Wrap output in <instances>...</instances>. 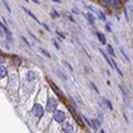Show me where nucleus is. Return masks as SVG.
<instances>
[{"instance_id": "1", "label": "nucleus", "mask_w": 133, "mask_h": 133, "mask_svg": "<svg viewBox=\"0 0 133 133\" xmlns=\"http://www.w3.org/2000/svg\"><path fill=\"white\" fill-rule=\"evenodd\" d=\"M57 100L56 99H53V97H49L48 100H47V105H45V109H47V111H48V112H55V111H56V109H57Z\"/></svg>"}, {"instance_id": "2", "label": "nucleus", "mask_w": 133, "mask_h": 133, "mask_svg": "<svg viewBox=\"0 0 133 133\" xmlns=\"http://www.w3.org/2000/svg\"><path fill=\"white\" fill-rule=\"evenodd\" d=\"M32 114L37 119H41L43 114H44V108L40 105V104H35L33 108H32Z\"/></svg>"}, {"instance_id": "3", "label": "nucleus", "mask_w": 133, "mask_h": 133, "mask_svg": "<svg viewBox=\"0 0 133 133\" xmlns=\"http://www.w3.org/2000/svg\"><path fill=\"white\" fill-rule=\"evenodd\" d=\"M65 117H67V116H65V113L63 112V111H57V109H56V111L53 112V120L56 121V122L63 124V122L65 121Z\"/></svg>"}, {"instance_id": "4", "label": "nucleus", "mask_w": 133, "mask_h": 133, "mask_svg": "<svg viewBox=\"0 0 133 133\" xmlns=\"http://www.w3.org/2000/svg\"><path fill=\"white\" fill-rule=\"evenodd\" d=\"M63 132H68V133H72V132H75V128L72 127L69 122H63Z\"/></svg>"}, {"instance_id": "5", "label": "nucleus", "mask_w": 133, "mask_h": 133, "mask_svg": "<svg viewBox=\"0 0 133 133\" xmlns=\"http://www.w3.org/2000/svg\"><path fill=\"white\" fill-rule=\"evenodd\" d=\"M69 111H71V113H72V116H73V119H75V121H76V122H79L80 125H83V122H81V120H80V116H79V114L76 113V111H75V108H72V107H71V108H69Z\"/></svg>"}, {"instance_id": "6", "label": "nucleus", "mask_w": 133, "mask_h": 133, "mask_svg": "<svg viewBox=\"0 0 133 133\" xmlns=\"http://www.w3.org/2000/svg\"><path fill=\"white\" fill-rule=\"evenodd\" d=\"M2 29L4 31V33H5V37L8 39L10 41H12V33H11V31H10L8 28H7V27L3 24V23H2Z\"/></svg>"}, {"instance_id": "7", "label": "nucleus", "mask_w": 133, "mask_h": 133, "mask_svg": "<svg viewBox=\"0 0 133 133\" xmlns=\"http://www.w3.org/2000/svg\"><path fill=\"white\" fill-rule=\"evenodd\" d=\"M36 80V73L33 71L27 72V81H35Z\"/></svg>"}, {"instance_id": "8", "label": "nucleus", "mask_w": 133, "mask_h": 133, "mask_svg": "<svg viewBox=\"0 0 133 133\" xmlns=\"http://www.w3.org/2000/svg\"><path fill=\"white\" fill-rule=\"evenodd\" d=\"M7 68L4 65H0V79H4V77H7Z\"/></svg>"}, {"instance_id": "9", "label": "nucleus", "mask_w": 133, "mask_h": 133, "mask_svg": "<svg viewBox=\"0 0 133 133\" xmlns=\"http://www.w3.org/2000/svg\"><path fill=\"white\" fill-rule=\"evenodd\" d=\"M49 84H51L52 89H53L55 92H56V93H57V95H59L60 97H63V93H61V91L59 89V87H57V85H55V84H53V81H49Z\"/></svg>"}, {"instance_id": "10", "label": "nucleus", "mask_w": 133, "mask_h": 133, "mask_svg": "<svg viewBox=\"0 0 133 133\" xmlns=\"http://www.w3.org/2000/svg\"><path fill=\"white\" fill-rule=\"evenodd\" d=\"M85 16H87V20L89 21V24H91V25H95V17H93V15H92V13H89V12H88L87 15H85Z\"/></svg>"}, {"instance_id": "11", "label": "nucleus", "mask_w": 133, "mask_h": 133, "mask_svg": "<svg viewBox=\"0 0 133 133\" xmlns=\"http://www.w3.org/2000/svg\"><path fill=\"white\" fill-rule=\"evenodd\" d=\"M96 35H97V39L100 40V43H101V44H105V43H107V39H105V36H104L103 33H101V32H97Z\"/></svg>"}, {"instance_id": "12", "label": "nucleus", "mask_w": 133, "mask_h": 133, "mask_svg": "<svg viewBox=\"0 0 133 133\" xmlns=\"http://www.w3.org/2000/svg\"><path fill=\"white\" fill-rule=\"evenodd\" d=\"M100 4L104 7H111L112 5V0H100Z\"/></svg>"}, {"instance_id": "13", "label": "nucleus", "mask_w": 133, "mask_h": 133, "mask_svg": "<svg viewBox=\"0 0 133 133\" xmlns=\"http://www.w3.org/2000/svg\"><path fill=\"white\" fill-rule=\"evenodd\" d=\"M103 101H104V104L108 107V109H109V111H113V105L111 104V101H108L107 99H103Z\"/></svg>"}, {"instance_id": "14", "label": "nucleus", "mask_w": 133, "mask_h": 133, "mask_svg": "<svg viewBox=\"0 0 133 133\" xmlns=\"http://www.w3.org/2000/svg\"><path fill=\"white\" fill-rule=\"evenodd\" d=\"M108 47V53L111 55L112 57H116V53H114V49L112 48V45H107Z\"/></svg>"}, {"instance_id": "15", "label": "nucleus", "mask_w": 133, "mask_h": 133, "mask_svg": "<svg viewBox=\"0 0 133 133\" xmlns=\"http://www.w3.org/2000/svg\"><path fill=\"white\" fill-rule=\"evenodd\" d=\"M100 125H101V121H99L97 119H95V120H93V129H97V128H100Z\"/></svg>"}, {"instance_id": "16", "label": "nucleus", "mask_w": 133, "mask_h": 133, "mask_svg": "<svg viewBox=\"0 0 133 133\" xmlns=\"http://www.w3.org/2000/svg\"><path fill=\"white\" fill-rule=\"evenodd\" d=\"M120 51H121V53L124 55V57H125V60H127V61H130V57L128 56V53H127V52H125V49L122 48V47H121V48H120Z\"/></svg>"}, {"instance_id": "17", "label": "nucleus", "mask_w": 133, "mask_h": 133, "mask_svg": "<svg viewBox=\"0 0 133 133\" xmlns=\"http://www.w3.org/2000/svg\"><path fill=\"white\" fill-rule=\"evenodd\" d=\"M24 12H25V13H28V15H29V16H31V17H32V19H35V21H39V20H37V17H36V16H35V15H33L32 12H31L29 10H27V8H24Z\"/></svg>"}, {"instance_id": "18", "label": "nucleus", "mask_w": 133, "mask_h": 133, "mask_svg": "<svg viewBox=\"0 0 133 133\" xmlns=\"http://www.w3.org/2000/svg\"><path fill=\"white\" fill-rule=\"evenodd\" d=\"M96 15L99 16V19H100V20H105V15H104L103 12H101V11H97V12H96Z\"/></svg>"}, {"instance_id": "19", "label": "nucleus", "mask_w": 133, "mask_h": 133, "mask_svg": "<svg viewBox=\"0 0 133 133\" xmlns=\"http://www.w3.org/2000/svg\"><path fill=\"white\" fill-rule=\"evenodd\" d=\"M112 7L119 8V7H120V0H112Z\"/></svg>"}, {"instance_id": "20", "label": "nucleus", "mask_w": 133, "mask_h": 133, "mask_svg": "<svg viewBox=\"0 0 133 133\" xmlns=\"http://www.w3.org/2000/svg\"><path fill=\"white\" fill-rule=\"evenodd\" d=\"M51 16L55 19V17H59L60 16V15H59V12H52V15H51Z\"/></svg>"}, {"instance_id": "21", "label": "nucleus", "mask_w": 133, "mask_h": 133, "mask_svg": "<svg viewBox=\"0 0 133 133\" xmlns=\"http://www.w3.org/2000/svg\"><path fill=\"white\" fill-rule=\"evenodd\" d=\"M41 52H43V53L45 55V56H47V57H51V55H49L48 52H47V51H44V49H41Z\"/></svg>"}, {"instance_id": "22", "label": "nucleus", "mask_w": 133, "mask_h": 133, "mask_svg": "<svg viewBox=\"0 0 133 133\" xmlns=\"http://www.w3.org/2000/svg\"><path fill=\"white\" fill-rule=\"evenodd\" d=\"M105 29H107V31H109V32L112 31V28H111V25H109V24H105Z\"/></svg>"}, {"instance_id": "23", "label": "nucleus", "mask_w": 133, "mask_h": 133, "mask_svg": "<svg viewBox=\"0 0 133 133\" xmlns=\"http://www.w3.org/2000/svg\"><path fill=\"white\" fill-rule=\"evenodd\" d=\"M57 35H59L60 37H63V39H64V37H65V35H64V33H63V32H60V31H57Z\"/></svg>"}, {"instance_id": "24", "label": "nucleus", "mask_w": 133, "mask_h": 133, "mask_svg": "<svg viewBox=\"0 0 133 133\" xmlns=\"http://www.w3.org/2000/svg\"><path fill=\"white\" fill-rule=\"evenodd\" d=\"M91 85H92V88H93V89H95L96 92H99V89L96 88V85H95V84H93V83H91Z\"/></svg>"}, {"instance_id": "25", "label": "nucleus", "mask_w": 133, "mask_h": 133, "mask_svg": "<svg viewBox=\"0 0 133 133\" xmlns=\"http://www.w3.org/2000/svg\"><path fill=\"white\" fill-rule=\"evenodd\" d=\"M53 44H55V47H56V48H57V49H59V48H60V45H59V44H57V43H56V41H53Z\"/></svg>"}, {"instance_id": "26", "label": "nucleus", "mask_w": 133, "mask_h": 133, "mask_svg": "<svg viewBox=\"0 0 133 133\" xmlns=\"http://www.w3.org/2000/svg\"><path fill=\"white\" fill-rule=\"evenodd\" d=\"M52 2H56V3H60V0H52Z\"/></svg>"}]
</instances>
